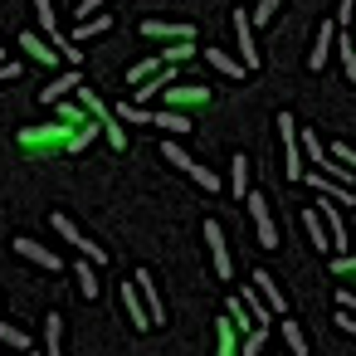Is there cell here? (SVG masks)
I'll return each instance as SVG.
<instances>
[{"mask_svg":"<svg viewBox=\"0 0 356 356\" xmlns=\"http://www.w3.org/2000/svg\"><path fill=\"white\" fill-rule=\"evenodd\" d=\"M278 132H283V161H288V181H298V176H307L302 171V147H298V127H293V118L288 113H278Z\"/></svg>","mask_w":356,"mask_h":356,"instance_id":"1","label":"cell"},{"mask_svg":"<svg viewBox=\"0 0 356 356\" xmlns=\"http://www.w3.org/2000/svg\"><path fill=\"white\" fill-rule=\"evenodd\" d=\"M249 215H254L259 244H264V249H278L283 239H278V225H273V210H268V200H264V195H249Z\"/></svg>","mask_w":356,"mask_h":356,"instance_id":"2","label":"cell"},{"mask_svg":"<svg viewBox=\"0 0 356 356\" xmlns=\"http://www.w3.org/2000/svg\"><path fill=\"white\" fill-rule=\"evenodd\" d=\"M10 249H15L20 259H30V264H40V268H49V273H59V268H64L54 249H44V244H35V239H25V234H15V239H10Z\"/></svg>","mask_w":356,"mask_h":356,"instance_id":"3","label":"cell"},{"mask_svg":"<svg viewBox=\"0 0 356 356\" xmlns=\"http://www.w3.org/2000/svg\"><path fill=\"white\" fill-rule=\"evenodd\" d=\"M54 229H59L74 249H83V254H88V264H103V259H108V249H98L93 239H83V234H79V225H74L69 215H54Z\"/></svg>","mask_w":356,"mask_h":356,"instance_id":"4","label":"cell"},{"mask_svg":"<svg viewBox=\"0 0 356 356\" xmlns=\"http://www.w3.org/2000/svg\"><path fill=\"white\" fill-rule=\"evenodd\" d=\"M317 215H322V225H327V239H332V249H346V225H341V205L322 195Z\"/></svg>","mask_w":356,"mask_h":356,"instance_id":"5","label":"cell"},{"mask_svg":"<svg viewBox=\"0 0 356 356\" xmlns=\"http://www.w3.org/2000/svg\"><path fill=\"white\" fill-rule=\"evenodd\" d=\"M205 244H210V264L220 278H229V249H225V229L215 220H205Z\"/></svg>","mask_w":356,"mask_h":356,"instance_id":"6","label":"cell"},{"mask_svg":"<svg viewBox=\"0 0 356 356\" xmlns=\"http://www.w3.org/2000/svg\"><path fill=\"white\" fill-rule=\"evenodd\" d=\"M132 283H137V293H142V307H147V317H152V327H156V322H166V302H161V293L152 288V273L142 268V273H137Z\"/></svg>","mask_w":356,"mask_h":356,"instance_id":"7","label":"cell"},{"mask_svg":"<svg viewBox=\"0 0 356 356\" xmlns=\"http://www.w3.org/2000/svg\"><path fill=\"white\" fill-rule=\"evenodd\" d=\"M234 35H239V49H244V74H254L259 69V49H254V25H249L244 10H234Z\"/></svg>","mask_w":356,"mask_h":356,"instance_id":"8","label":"cell"},{"mask_svg":"<svg viewBox=\"0 0 356 356\" xmlns=\"http://www.w3.org/2000/svg\"><path fill=\"white\" fill-rule=\"evenodd\" d=\"M307 186H312V191H317V195H327V200H337V205H341V210H346V205H351V200H356V191H346V186H341V181H327V176H322V171H307Z\"/></svg>","mask_w":356,"mask_h":356,"instance_id":"9","label":"cell"},{"mask_svg":"<svg viewBox=\"0 0 356 356\" xmlns=\"http://www.w3.org/2000/svg\"><path fill=\"white\" fill-rule=\"evenodd\" d=\"M332 40H337V25H332V20H322L317 44H312V59H307V69H312V74H322V64L332 59Z\"/></svg>","mask_w":356,"mask_h":356,"instance_id":"10","label":"cell"},{"mask_svg":"<svg viewBox=\"0 0 356 356\" xmlns=\"http://www.w3.org/2000/svg\"><path fill=\"white\" fill-rule=\"evenodd\" d=\"M79 83H83V74H79V69H64L54 83H44V93H40V98H44V103H59V98H69Z\"/></svg>","mask_w":356,"mask_h":356,"instance_id":"11","label":"cell"},{"mask_svg":"<svg viewBox=\"0 0 356 356\" xmlns=\"http://www.w3.org/2000/svg\"><path fill=\"white\" fill-rule=\"evenodd\" d=\"M35 15H40V25H44V35L54 40V54H64V49H69L74 40H64V35H59V25H54V6H49V0H35Z\"/></svg>","mask_w":356,"mask_h":356,"instance_id":"12","label":"cell"},{"mask_svg":"<svg viewBox=\"0 0 356 356\" xmlns=\"http://www.w3.org/2000/svg\"><path fill=\"white\" fill-rule=\"evenodd\" d=\"M254 293H259V298L268 302V312H278V317H283V307H288V302H283V288H273V278H268L264 268L254 273Z\"/></svg>","mask_w":356,"mask_h":356,"instance_id":"13","label":"cell"},{"mask_svg":"<svg viewBox=\"0 0 356 356\" xmlns=\"http://www.w3.org/2000/svg\"><path fill=\"white\" fill-rule=\"evenodd\" d=\"M302 229H307V239H312V249H322V254H332V239H327V225H322V215H317V210H302Z\"/></svg>","mask_w":356,"mask_h":356,"instance_id":"14","label":"cell"},{"mask_svg":"<svg viewBox=\"0 0 356 356\" xmlns=\"http://www.w3.org/2000/svg\"><path fill=\"white\" fill-rule=\"evenodd\" d=\"M122 307H127V317H132V327H142V332L152 327V317H147V307H142V293H137V283H132V288L122 283Z\"/></svg>","mask_w":356,"mask_h":356,"instance_id":"15","label":"cell"},{"mask_svg":"<svg viewBox=\"0 0 356 356\" xmlns=\"http://www.w3.org/2000/svg\"><path fill=\"white\" fill-rule=\"evenodd\" d=\"M142 35H152V40H191V25H166V20H142Z\"/></svg>","mask_w":356,"mask_h":356,"instance_id":"16","label":"cell"},{"mask_svg":"<svg viewBox=\"0 0 356 356\" xmlns=\"http://www.w3.org/2000/svg\"><path fill=\"white\" fill-rule=\"evenodd\" d=\"M166 103H210V88H161Z\"/></svg>","mask_w":356,"mask_h":356,"instance_id":"17","label":"cell"},{"mask_svg":"<svg viewBox=\"0 0 356 356\" xmlns=\"http://www.w3.org/2000/svg\"><path fill=\"white\" fill-rule=\"evenodd\" d=\"M229 171H234V176H229V191H234V195L244 200V191H249V161H244V152H239V156L229 161Z\"/></svg>","mask_w":356,"mask_h":356,"instance_id":"18","label":"cell"},{"mask_svg":"<svg viewBox=\"0 0 356 356\" xmlns=\"http://www.w3.org/2000/svg\"><path fill=\"white\" fill-rule=\"evenodd\" d=\"M244 307H249V317H254V327H268V302L254 293V288H244V298H239Z\"/></svg>","mask_w":356,"mask_h":356,"instance_id":"19","label":"cell"},{"mask_svg":"<svg viewBox=\"0 0 356 356\" xmlns=\"http://www.w3.org/2000/svg\"><path fill=\"white\" fill-rule=\"evenodd\" d=\"M205 59H210V64H215L220 74H229V79H244V64H234V59H229L225 49H205Z\"/></svg>","mask_w":356,"mask_h":356,"instance_id":"20","label":"cell"},{"mask_svg":"<svg viewBox=\"0 0 356 356\" xmlns=\"http://www.w3.org/2000/svg\"><path fill=\"white\" fill-rule=\"evenodd\" d=\"M59 332H64V317L49 312V322H44V351H49V356H64V351H59Z\"/></svg>","mask_w":356,"mask_h":356,"instance_id":"21","label":"cell"},{"mask_svg":"<svg viewBox=\"0 0 356 356\" xmlns=\"http://www.w3.org/2000/svg\"><path fill=\"white\" fill-rule=\"evenodd\" d=\"M20 49H25V54H35L40 64H59V54H49V44H44V40H35V35H25V40H20Z\"/></svg>","mask_w":356,"mask_h":356,"instance_id":"22","label":"cell"},{"mask_svg":"<svg viewBox=\"0 0 356 356\" xmlns=\"http://www.w3.org/2000/svg\"><path fill=\"white\" fill-rule=\"evenodd\" d=\"M118 118L132 122V127H147V122H152V113H147L142 103H118Z\"/></svg>","mask_w":356,"mask_h":356,"instance_id":"23","label":"cell"},{"mask_svg":"<svg viewBox=\"0 0 356 356\" xmlns=\"http://www.w3.org/2000/svg\"><path fill=\"white\" fill-rule=\"evenodd\" d=\"M152 122H156L161 132H191V118H186V113H156Z\"/></svg>","mask_w":356,"mask_h":356,"instance_id":"24","label":"cell"},{"mask_svg":"<svg viewBox=\"0 0 356 356\" xmlns=\"http://www.w3.org/2000/svg\"><path fill=\"white\" fill-rule=\"evenodd\" d=\"M79 293H83V298H88V302H93V298H98V273H93V268H88V259H83V264H79Z\"/></svg>","mask_w":356,"mask_h":356,"instance_id":"25","label":"cell"},{"mask_svg":"<svg viewBox=\"0 0 356 356\" xmlns=\"http://www.w3.org/2000/svg\"><path fill=\"white\" fill-rule=\"evenodd\" d=\"M161 156H166V166H176V171H191V166H195V161H191L176 142H166V147H161Z\"/></svg>","mask_w":356,"mask_h":356,"instance_id":"26","label":"cell"},{"mask_svg":"<svg viewBox=\"0 0 356 356\" xmlns=\"http://www.w3.org/2000/svg\"><path fill=\"white\" fill-rule=\"evenodd\" d=\"M283 341H288V351H293V356H302V351H307V341H302L298 322H288V317H283Z\"/></svg>","mask_w":356,"mask_h":356,"instance_id":"27","label":"cell"},{"mask_svg":"<svg viewBox=\"0 0 356 356\" xmlns=\"http://www.w3.org/2000/svg\"><path fill=\"white\" fill-rule=\"evenodd\" d=\"M337 44V54H341V69H346V79H356V44L351 40H332Z\"/></svg>","mask_w":356,"mask_h":356,"instance_id":"28","label":"cell"},{"mask_svg":"<svg viewBox=\"0 0 356 356\" xmlns=\"http://www.w3.org/2000/svg\"><path fill=\"white\" fill-rule=\"evenodd\" d=\"M0 341H6V346H15V351H25V346H30V337H25L20 327H10V322H0Z\"/></svg>","mask_w":356,"mask_h":356,"instance_id":"29","label":"cell"},{"mask_svg":"<svg viewBox=\"0 0 356 356\" xmlns=\"http://www.w3.org/2000/svg\"><path fill=\"white\" fill-rule=\"evenodd\" d=\"M191 181H195V186H205V191H225V181H220L215 171H205V166H191Z\"/></svg>","mask_w":356,"mask_h":356,"instance_id":"30","label":"cell"},{"mask_svg":"<svg viewBox=\"0 0 356 356\" xmlns=\"http://www.w3.org/2000/svg\"><path fill=\"white\" fill-rule=\"evenodd\" d=\"M278 6H283V0H259V10L249 15V25H268V20L278 15Z\"/></svg>","mask_w":356,"mask_h":356,"instance_id":"31","label":"cell"},{"mask_svg":"<svg viewBox=\"0 0 356 356\" xmlns=\"http://www.w3.org/2000/svg\"><path fill=\"white\" fill-rule=\"evenodd\" d=\"M108 25H113L108 15H93V20H83V25H79V35H74V40H88V35H103Z\"/></svg>","mask_w":356,"mask_h":356,"instance_id":"32","label":"cell"},{"mask_svg":"<svg viewBox=\"0 0 356 356\" xmlns=\"http://www.w3.org/2000/svg\"><path fill=\"white\" fill-rule=\"evenodd\" d=\"M156 69H161V59H142V64H137V69H132V74H127V83H132V88H137V83H142V79H152V74H156Z\"/></svg>","mask_w":356,"mask_h":356,"instance_id":"33","label":"cell"},{"mask_svg":"<svg viewBox=\"0 0 356 356\" xmlns=\"http://www.w3.org/2000/svg\"><path fill=\"white\" fill-rule=\"evenodd\" d=\"M98 132H108V142H113L118 152H127V132H122V127H118L113 118H103V127H98Z\"/></svg>","mask_w":356,"mask_h":356,"instance_id":"34","label":"cell"},{"mask_svg":"<svg viewBox=\"0 0 356 356\" xmlns=\"http://www.w3.org/2000/svg\"><path fill=\"white\" fill-rule=\"evenodd\" d=\"M229 322H234V327H249V332H254V317H249V307H244L239 298L229 302Z\"/></svg>","mask_w":356,"mask_h":356,"instance_id":"35","label":"cell"},{"mask_svg":"<svg viewBox=\"0 0 356 356\" xmlns=\"http://www.w3.org/2000/svg\"><path fill=\"white\" fill-rule=\"evenodd\" d=\"M186 54H195V49H191V40H176V44L161 54V64H176V59H186Z\"/></svg>","mask_w":356,"mask_h":356,"instance_id":"36","label":"cell"},{"mask_svg":"<svg viewBox=\"0 0 356 356\" xmlns=\"http://www.w3.org/2000/svg\"><path fill=\"white\" fill-rule=\"evenodd\" d=\"M302 156L322 161V137H317V132H302Z\"/></svg>","mask_w":356,"mask_h":356,"instance_id":"37","label":"cell"},{"mask_svg":"<svg viewBox=\"0 0 356 356\" xmlns=\"http://www.w3.org/2000/svg\"><path fill=\"white\" fill-rule=\"evenodd\" d=\"M332 161H337V166H346V171L356 176V152H351V147H341V142H337V152H332Z\"/></svg>","mask_w":356,"mask_h":356,"instance_id":"38","label":"cell"},{"mask_svg":"<svg viewBox=\"0 0 356 356\" xmlns=\"http://www.w3.org/2000/svg\"><path fill=\"white\" fill-rule=\"evenodd\" d=\"M351 15H356V0H337V20L332 25H346Z\"/></svg>","mask_w":356,"mask_h":356,"instance_id":"39","label":"cell"},{"mask_svg":"<svg viewBox=\"0 0 356 356\" xmlns=\"http://www.w3.org/2000/svg\"><path fill=\"white\" fill-rule=\"evenodd\" d=\"M0 79H10V83H15V79H20V64H15V59H10V64L0 59Z\"/></svg>","mask_w":356,"mask_h":356,"instance_id":"40","label":"cell"},{"mask_svg":"<svg viewBox=\"0 0 356 356\" xmlns=\"http://www.w3.org/2000/svg\"><path fill=\"white\" fill-rule=\"evenodd\" d=\"M337 327H341V332H351V337H356V312H341V317H337Z\"/></svg>","mask_w":356,"mask_h":356,"instance_id":"41","label":"cell"},{"mask_svg":"<svg viewBox=\"0 0 356 356\" xmlns=\"http://www.w3.org/2000/svg\"><path fill=\"white\" fill-rule=\"evenodd\" d=\"M337 302H341L346 312H356V293H351V288H341V293H337Z\"/></svg>","mask_w":356,"mask_h":356,"instance_id":"42","label":"cell"},{"mask_svg":"<svg viewBox=\"0 0 356 356\" xmlns=\"http://www.w3.org/2000/svg\"><path fill=\"white\" fill-rule=\"evenodd\" d=\"M98 6H103V0H83V6H79V15L88 20V15H98Z\"/></svg>","mask_w":356,"mask_h":356,"instance_id":"43","label":"cell"},{"mask_svg":"<svg viewBox=\"0 0 356 356\" xmlns=\"http://www.w3.org/2000/svg\"><path fill=\"white\" fill-rule=\"evenodd\" d=\"M337 268H356V254H346V259H337Z\"/></svg>","mask_w":356,"mask_h":356,"instance_id":"44","label":"cell"},{"mask_svg":"<svg viewBox=\"0 0 356 356\" xmlns=\"http://www.w3.org/2000/svg\"><path fill=\"white\" fill-rule=\"evenodd\" d=\"M0 59H6V44H0Z\"/></svg>","mask_w":356,"mask_h":356,"instance_id":"45","label":"cell"},{"mask_svg":"<svg viewBox=\"0 0 356 356\" xmlns=\"http://www.w3.org/2000/svg\"><path fill=\"white\" fill-rule=\"evenodd\" d=\"M283 356H293V351H283Z\"/></svg>","mask_w":356,"mask_h":356,"instance_id":"46","label":"cell"},{"mask_svg":"<svg viewBox=\"0 0 356 356\" xmlns=\"http://www.w3.org/2000/svg\"><path fill=\"white\" fill-rule=\"evenodd\" d=\"M351 20H356V15H351Z\"/></svg>","mask_w":356,"mask_h":356,"instance_id":"47","label":"cell"}]
</instances>
